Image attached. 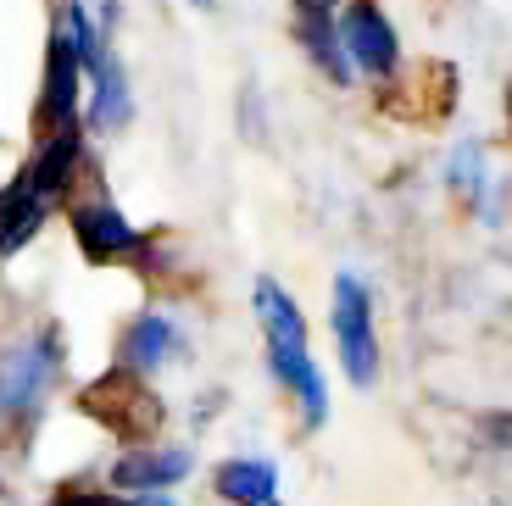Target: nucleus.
<instances>
[{"label":"nucleus","instance_id":"dca6fc26","mask_svg":"<svg viewBox=\"0 0 512 506\" xmlns=\"http://www.w3.org/2000/svg\"><path fill=\"white\" fill-rule=\"evenodd\" d=\"M190 6H212V0H190Z\"/></svg>","mask_w":512,"mask_h":506},{"label":"nucleus","instance_id":"f03ea898","mask_svg":"<svg viewBox=\"0 0 512 506\" xmlns=\"http://www.w3.org/2000/svg\"><path fill=\"white\" fill-rule=\"evenodd\" d=\"M329 334H334V351H340V373H346L357 390L379 384L384 345H379V323H373V290L357 279V273H334V284H329Z\"/></svg>","mask_w":512,"mask_h":506},{"label":"nucleus","instance_id":"7ed1b4c3","mask_svg":"<svg viewBox=\"0 0 512 506\" xmlns=\"http://www.w3.org/2000/svg\"><path fill=\"white\" fill-rule=\"evenodd\" d=\"M56 379H62V334L56 329L23 334L12 351H0V412L17 418V412L45 406Z\"/></svg>","mask_w":512,"mask_h":506},{"label":"nucleus","instance_id":"f257e3e1","mask_svg":"<svg viewBox=\"0 0 512 506\" xmlns=\"http://www.w3.org/2000/svg\"><path fill=\"white\" fill-rule=\"evenodd\" d=\"M251 312H256V329H262V351H268V373L279 379V390L295 401L301 423L307 429H323L329 423V379H323L318 356H312L307 340V317H301V301L284 290L279 279H256L251 284Z\"/></svg>","mask_w":512,"mask_h":506},{"label":"nucleus","instance_id":"2eb2a0df","mask_svg":"<svg viewBox=\"0 0 512 506\" xmlns=\"http://www.w3.org/2000/svg\"><path fill=\"white\" fill-rule=\"evenodd\" d=\"M123 506H179L173 495H134V501H123Z\"/></svg>","mask_w":512,"mask_h":506},{"label":"nucleus","instance_id":"0eeeda50","mask_svg":"<svg viewBox=\"0 0 512 506\" xmlns=\"http://www.w3.org/2000/svg\"><path fill=\"white\" fill-rule=\"evenodd\" d=\"M78 101H84V62L67 51V39L51 34V51H45V89H39V140L67 134L78 128Z\"/></svg>","mask_w":512,"mask_h":506},{"label":"nucleus","instance_id":"9d476101","mask_svg":"<svg viewBox=\"0 0 512 506\" xmlns=\"http://www.w3.org/2000/svg\"><path fill=\"white\" fill-rule=\"evenodd\" d=\"M45 217H51V201H45L23 173H17L12 184L0 190V262L23 251L39 228H45Z\"/></svg>","mask_w":512,"mask_h":506},{"label":"nucleus","instance_id":"9b49d317","mask_svg":"<svg viewBox=\"0 0 512 506\" xmlns=\"http://www.w3.org/2000/svg\"><path fill=\"white\" fill-rule=\"evenodd\" d=\"M90 128L95 134H117V128H128V117H134V95H128V73L123 62H117L112 51L101 56V62L90 67Z\"/></svg>","mask_w":512,"mask_h":506},{"label":"nucleus","instance_id":"423d86ee","mask_svg":"<svg viewBox=\"0 0 512 506\" xmlns=\"http://www.w3.org/2000/svg\"><path fill=\"white\" fill-rule=\"evenodd\" d=\"M117 362H123V373H134V379H145V373H167V367H179L184 356H190V334H184V323L173 312H140L134 323L123 329V345H117Z\"/></svg>","mask_w":512,"mask_h":506},{"label":"nucleus","instance_id":"1a4fd4ad","mask_svg":"<svg viewBox=\"0 0 512 506\" xmlns=\"http://www.w3.org/2000/svg\"><path fill=\"white\" fill-rule=\"evenodd\" d=\"M212 490H218V501L229 506H284V479L279 468H273L268 456H223L218 468H212Z\"/></svg>","mask_w":512,"mask_h":506},{"label":"nucleus","instance_id":"f8f14e48","mask_svg":"<svg viewBox=\"0 0 512 506\" xmlns=\"http://www.w3.org/2000/svg\"><path fill=\"white\" fill-rule=\"evenodd\" d=\"M301 45H307V62L318 67L329 84H340V89H351V62H346V51H340V34H334V17H318V12H307L301 17Z\"/></svg>","mask_w":512,"mask_h":506},{"label":"nucleus","instance_id":"20e7f679","mask_svg":"<svg viewBox=\"0 0 512 506\" xmlns=\"http://www.w3.org/2000/svg\"><path fill=\"white\" fill-rule=\"evenodd\" d=\"M334 34H340V51H346L351 73L396 78V67H401V34H396V23H390L373 0H346V6L334 12Z\"/></svg>","mask_w":512,"mask_h":506},{"label":"nucleus","instance_id":"ddd939ff","mask_svg":"<svg viewBox=\"0 0 512 506\" xmlns=\"http://www.w3.org/2000/svg\"><path fill=\"white\" fill-rule=\"evenodd\" d=\"M451 184H457L462 195H479V184H485V178H479V145H462L457 151V162H451Z\"/></svg>","mask_w":512,"mask_h":506},{"label":"nucleus","instance_id":"6e6552de","mask_svg":"<svg viewBox=\"0 0 512 506\" xmlns=\"http://www.w3.org/2000/svg\"><path fill=\"white\" fill-rule=\"evenodd\" d=\"M73 240L90 262H128V256L145 251V234L140 223H128L123 206L112 201H84L73 206Z\"/></svg>","mask_w":512,"mask_h":506},{"label":"nucleus","instance_id":"39448f33","mask_svg":"<svg viewBox=\"0 0 512 506\" xmlns=\"http://www.w3.org/2000/svg\"><path fill=\"white\" fill-rule=\"evenodd\" d=\"M195 473L190 445H128L112 456L106 468V490L134 501V495H167L173 484H184Z\"/></svg>","mask_w":512,"mask_h":506},{"label":"nucleus","instance_id":"4468645a","mask_svg":"<svg viewBox=\"0 0 512 506\" xmlns=\"http://www.w3.org/2000/svg\"><path fill=\"white\" fill-rule=\"evenodd\" d=\"M295 6H301V17H307V12H318V17H334V12H340V0H295Z\"/></svg>","mask_w":512,"mask_h":506}]
</instances>
